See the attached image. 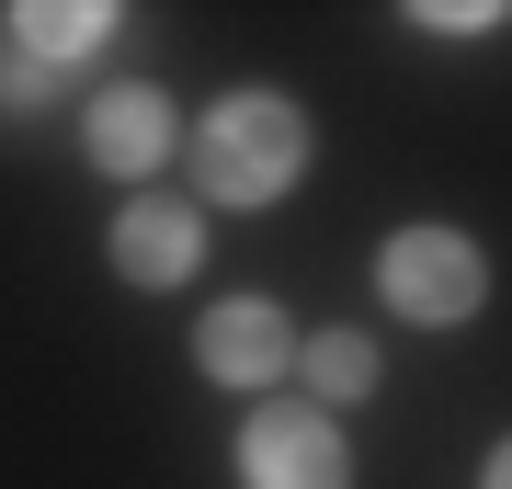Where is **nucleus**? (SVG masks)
<instances>
[{
  "instance_id": "nucleus-7",
  "label": "nucleus",
  "mask_w": 512,
  "mask_h": 489,
  "mask_svg": "<svg viewBox=\"0 0 512 489\" xmlns=\"http://www.w3.org/2000/svg\"><path fill=\"white\" fill-rule=\"evenodd\" d=\"M296 364H308V387H319V399H365V387H376V353L353 342V330H330V342H308Z\"/></svg>"
},
{
  "instance_id": "nucleus-3",
  "label": "nucleus",
  "mask_w": 512,
  "mask_h": 489,
  "mask_svg": "<svg viewBox=\"0 0 512 489\" xmlns=\"http://www.w3.org/2000/svg\"><path fill=\"white\" fill-rule=\"evenodd\" d=\"M239 478L251 489H342L353 455L330 433L319 410H251V433H239Z\"/></svg>"
},
{
  "instance_id": "nucleus-2",
  "label": "nucleus",
  "mask_w": 512,
  "mask_h": 489,
  "mask_svg": "<svg viewBox=\"0 0 512 489\" xmlns=\"http://www.w3.org/2000/svg\"><path fill=\"white\" fill-rule=\"evenodd\" d=\"M376 285H387V308H399V319L444 330V319H478L490 262H478V239H456V228H410V239H387Z\"/></svg>"
},
{
  "instance_id": "nucleus-8",
  "label": "nucleus",
  "mask_w": 512,
  "mask_h": 489,
  "mask_svg": "<svg viewBox=\"0 0 512 489\" xmlns=\"http://www.w3.org/2000/svg\"><path fill=\"white\" fill-rule=\"evenodd\" d=\"M103 23H114V12H92V0H69V12H12V46H35V57H80Z\"/></svg>"
},
{
  "instance_id": "nucleus-9",
  "label": "nucleus",
  "mask_w": 512,
  "mask_h": 489,
  "mask_svg": "<svg viewBox=\"0 0 512 489\" xmlns=\"http://www.w3.org/2000/svg\"><path fill=\"white\" fill-rule=\"evenodd\" d=\"M490 489H512V444H501V455H490Z\"/></svg>"
},
{
  "instance_id": "nucleus-5",
  "label": "nucleus",
  "mask_w": 512,
  "mask_h": 489,
  "mask_svg": "<svg viewBox=\"0 0 512 489\" xmlns=\"http://www.w3.org/2000/svg\"><path fill=\"white\" fill-rule=\"evenodd\" d=\"M160 148H171V103L148 80H126V91L92 103V160L103 171H160Z\"/></svg>"
},
{
  "instance_id": "nucleus-6",
  "label": "nucleus",
  "mask_w": 512,
  "mask_h": 489,
  "mask_svg": "<svg viewBox=\"0 0 512 489\" xmlns=\"http://www.w3.org/2000/svg\"><path fill=\"white\" fill-rule=\"evenodd\" d=\"M205 251V228L183 217V205H137V217H114V262L137 273V285H183Z\"/></svg>"
},
{
  "instance_id": "nucleus-4",
  "label": "nucleus",
  "mask_w": 512,
  "mask_h": 489,
  "mask_svg": "<svg viewBox=\"0 0 512 489\" xmlns=\"http://www.w3.org/2000/svg\"><path fill=\"white\" fill-rule=\"evenodd\" d=\"M285 364H296V330H285V308H262V296H228V308L205 319V376L262 387V376H285Z\"/></svg>"
},
{
  "instance_id": "nucleus-1",
  "label": "nucleus",
  "mask_w": 512,
  "mask_h": 489,
  "mask_svg": "<svg viewBox=\"0 0 512 489\" xmlns=\"http://www.w3.org/2000/svg\"><path fill=\"white\" fill-rule=\"evenodd\" d=\"M296 171H308V126H296V103H274V91H239V103L205 114V194H228V205H274Z\"/></svg>"
}]
</instances>
